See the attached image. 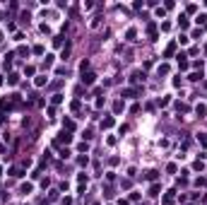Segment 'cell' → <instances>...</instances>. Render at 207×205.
I'll use <instances>...</instances> for the list:
<instances>
[{
  "instance_id": "obj_17",
  "label": "cell",
  "mask_w": 207,
  "mask_h": 205,
  "mask_svg": "<svg viewBox=\"0 0 207 205\" xmlns=\"http://www.w3.org/2000/svg\"><path fill=\"white\" fill-rule=\"evenodd\" d=\"M137 94H140V89H130V87L123 89V97H137Z\"/></svg>"
},
{
  "instance_id": "obj_18",
  "label": "cell",
  "mask_w": 207,
  "mask_h": 205,
  "mask_svg": "<svg viewBox=\"0 0 207 205\" xmlns=\"http://www.w3.org/2000/svg\"><path fill=\"white\" fill-rule=\"evenodd\" d=\"M111 126H113V116H106L101 121V128H111Z\"/></svg>"
},
{
  "instance_id": "obj_35",
  "label": "cell",
  "mask_w": 207,
  "mask_h": 205,
  "mask_svg": "<svg viewBox=\"0 0 207 205\" xmlns=\"http://www.w3.org/2000/svg\"><path fill=\"white\" fill-rule=\"evenodd\" d=\"M0 41H2V29H0Z\"/></svg>"
},
{
  "instance_id": "obj_28",
  "label": "cell",
  "mask_w": 207,
  "mask_h": 205,
  "mask_svg": "<svg viewBox=\"0 0 207 205\" xmlns=\"http://www.w3.org/2000/svg\"><path fill=\"white\" fill-rule=\"evenodd\" d=\"M32 51H34L36 56H43V46H41V43H39V46H34V48H32Z\"/></svg>"
},
{
  "instance_id": "obj_34",
  "label": "cell",
  "mask_w": 207,
  "mask_h": 205,
  "mask_svg": "<svg viewBox=\"0 0 207 205\" xmlns=\"http://www.w3.org/2000/svg\"><path fill=\"white\" fill-rule=\"evenodd\" d=\"M118 205H128V200H120V203H118Z\"/></svg>"
},
{
  "instance_id": "obj_27",
  "label": "cell",
  "mask_w": 207,
  "mask_h": 205,
  "mask_svg": "<svg viewBox=\"0 0 207 205\" xmlns=\"http://www.w3.org/2000/svg\"><path fill=\"white\" fill-rule=\"evenodd\" d=\"M17 53H19V56H29V48H27V46H19Z\"/></svg>"
},
{
  "instance_id": "obj_32",
  "label": "cell",
  "mask_w": 207,
  "mask_h": 205,
  "mask_svg": "<svg viewBox=\"0 0 207 205\" xmlns=\"http://www.w3.org/2000/svg\"><path fill=\"white\" fill-rule=\"evenodd\" d=\"M43 65H46V68H51V65H53V56H46V61H43Z\"/></svg>"
},
{
  "instance_id": "obj_14",
  "label": "cell",
  "mask_w": 207,
  "mask_h": 205,
  "mask_svg": "<svg viewBox=\"0 0 207 205\" xmlns=\"http://www.w3.org/2000/svg\"><path fill=\"white\" fill-rule=\"evenodd\" d=\"M157 72H159V75H169V72H171V68H169L166 63H161V65L157 68Z\"/></svg>"
},
{
  "instance_id": "obj_11",
  "label": "cell",
  "mask_w": 207,
  "mask_h": 205,
  "mask_svg": "<svg viewBox=\"0 0 207 205\" xmlns=\"http://www.w3.org/2000/svg\"><path fill=\"white\" fill-rule=\"evenodd\" d=\"M32 191H34V186H32V183H22V186H19V193H24V196H27V193H32Z\"/></svg>"
},
{
  "instance_id": "obj_10",
  "label": "cell",
  "mask_w": 207,
  "mask_h": 205,
  "mask_svg": "<svg viewBox=\"0 0 207 205\" xmlns=\"http://www.w3.org/2000/svg\"><path fill=\"white\" fill-rule=\"evenodd\" d=\"M17 82H19V75L17 72H10L7 75V85H17Z\"/></svg>"
},
{
  "instance_id": "obj_21",
  "label": "cell",
  "mask_w": 207,
  "mask_h": 205,
  "mask_svg": "<svg viewBox=\"0 0 207 205\" xmlns=\"http://www.w3.org/2000/svg\"><path fill=\"white\" fill-rule=\"evenodd\" d=\"M195 111H198V116H200V118H202V116H205V113H207L205 104H198V106H195Z\"/></svg>"
},
{
  "instance_id": "obj_4",
  "label": "cell",
  "mask_w": 207,
  "mask_h": 205,
  "mask_svg": "<svg viewBox=\"0 0 207 205\" xmlns=\"http://www.w3.org/2000/svg\"><path fill=\"white\" fill-rule=\"evenodd\" d=\"M77 181H80V191H84V186H87L89 176H87V174H77Z\"/></svg>"
},
{
  "instance_id": "obj_15",
  "label": "cell",
  "mask_w": 207,
  "mask_h": 205,
  "mask_svg": "<svg viewBox=\"0 0 207 205\" xmlns=\"http://www.w3.org/2000/svg\"><path fill=\"white\" fill-rule=\"evenodd\" d=\"M159 191H161L159 183H152V186H149V196H159Z\"/></svg>"
},
{
  "instance_id": "obj_23",
  "label": "cell",
  "mask_w": 207,
  "mask_h": 205,
  "mask_svg": "<svg viewBox=\"0 0 207 205\" xmlns=\"http://www.w3.org/2000/svg\"><path fill=\"white\" fill-rule=\"evenodd\" d=\"M178 27H181V29H188V19H185V17H183V15H181V17H178Z\"/></svg>"
},
{
  "instance_id": "obj_7",
  "label": "cell",
  "mask_w": 207,
  "mask_h": 205,
  "mask_svg": "<svg viewBox=\"0 0 207 205\" xmlns=\"http://www.w3.org/2000/svg\"><path fill=\"white\" fill-rule=\"evenodd\" d=\"M63 130H75V121H72V118H65V121H63Z\"/></svg>"
},
{
  "instance_id": "obj_20",
  "label": "cell",
  "mask_w": 207,
  "mask_h": 205,
  "mask_svg": "<svg viewBox=\"0 0 207 205\" xmlns=\"http://www.w3.org/2000/svg\"><path fill=\"white\" fill-rule=\"evenodd\" d=\"M176 109H178V113H185V111H190V106H188V104H176Z\"/></svg>"
},
{
  "instance_id": "obj_29",
  "label": "cell",
  "mask_w": 207,
  "mask_h": 205,
  "mask_svg": "<svg viewBox=\"0 0 207 205\" xmlns=\"http://www.w3.org/2000/svg\"><path fill=\"white\" fill-rule=\"evenodd\" d=\"M51 102H53V104H60V102H63V94H53V97H51Z\"/></svg>"
},
{
  "instance_id": "obj_2",
  "label": "cell",
  "mask_w": 207,
  "mask_h": 205,
  "mask_svg": "<svg viewBox=\"0 0 207 205\" xmlns=\"http://www.w3.org/2000/svg\"><path fill=\"white\" fill-rule=\"evenodd\" d=\"M176 203V193L169 191V193H164V198H161V205H173Z\"/></svg>"
},
{
  "instance_id": "obj_16",
  "label": "cell",
  "mask_w": 207,
  "mask_h": 205,
  "mask_svg": "<svg viewBox=\"0 0 207 205\" xmlns=\"http://www.w3.org/2000/svg\"><path fill=\"white\" fill-rule=\"evenodd\" d=\"M46 82H48V80H46V75H39V77L34 80V85H36V87H43Z\"/></svg>"
},
{
  "instance_id": "obj_13",
  "label": "cell",
  "mask_w": 207,
  "mask_h": 205,
  "mask_svg": "<svg viewBox=\"0 0 207 205\" xmlns=\"http://www.w3.org/2000/svg\"><path fill=\"white\" fill-rule=\"evenodd\" d=\"M135 36H137V29H133V27L125 32V39H128V41H135Z\"/></svg>"
},
{
  "instance_id": "obj_19",
  "label": "cell",
  "mask_w": 207,
  "mask_h": 205,
  "mask_svg": "<svg viewBox=\"0 0 207 205\" xmlns=\"http://www.w3.org/2000/svg\"><path fill=\"white\" fill-rule=\"evenodd\" d=\"M188 80H193V82H200V80H202V72H190V75H188Z\"/></svg>"
},
{
  "instance_id": "obj_5",
  "label": "cell",
  "mask_w": 207,
  "mask_h": 205,
  "mask_svg": "<svg viewBox=\"0 0 207 205\" xmlns=\"http://www.w3.org/2000/svg\"><path fill=\"white\" fill-rule=\"evenodd\" d=\"M70 140H72V135H70L68 130H63V133H60V135H58V140H56V142H58V145H60V142H70Z\"/></svg>"
},
{
  "instance_id": "obj_26",
  "label": "cell",
  "mask_w": 207,
  "mask_h": 205,
  "mask_svg": "<svg viewBox=\"0 0 207 205\" xmlns=\"http://www.w3.org/2000/svg\"><path fill=\"white\" fill-rule=\"evenodd\" d=\"M195 22H198V24H205V27H207V15H198V19H195Z\"/></svg>"
},
{
  "instance_id": "obj_33",
  "label": "cell",
  "mask_w": 207,
  "mask_h": 205,
  "mask_svg": "<svg viewBox=\"0 0 207 205\" xmlns=\"http://www.w3.org/2000/svg\"><path fill=\"white\" fill-rule=\"evenodd\" d=\"M200 145H202V147H207V133H200Z\"/></svg>"
},
{
  "instance_id": "obj_25",
  "label": "cell",
  "mask_w": 207,
  "mask_h": 205,
  "mask_svg": "<svg viewBox=\"0 0 207 205\" xmlns=\"http://www.w3.org/2000/svg\"><path fill=\"white\" fill-rule=\"evenodd\" d=\"M80 70H82V72H89V61H82V63H80Z\"/></svg>"
},
{
  "instance_id": "obj_9",
  "label": "cell",
  "mask_w": 207,
  "mask_h": 205,
  "mask_svg": "<svg viewBox=\"0 0 207 205\" xmlns=\"http://www.w3.org/2000/svg\"><path fill=\"white\" fill-rule=\"evenodd\" d=\"M10 174H12L15 179H19V176H24V169H22V167H12V169H10Z\"/></svg>"
},
{
  "instance_id": "obj_8",
  "label": "cell",
  "mask_w": 207,
  "mask_h": 205,
  "mask_svg": "<svg viewBox=\"0 0 207 205\" xmlns=\"http://www.w3.org/2000/svg\"><path fill=\"white\" fill-rule=\"evenodd\" d=\"M157 174H159L157 169H149V171H144V179L147 181H157Z\"/></svg>"
},
{
  "instance_id": "obj_1",
  "label": "cell",
  "mask_w": 207,
  "mask_h": 205,
  "mask_svg": "<svg viewBox=\"0 0 207 205\" xmlns=\"http://www.w3.org/2000/svg\"><path fill=\"white\" fill-rule=\"evenodd\" d=\"M94 80H97V75H94V72H82V82H84V87L94 85Z\"/></svg>"
},
{
  "instance_id": "obj_22",
  "label": "cell",
  "mask_w": 207,
  "mask_h": 205,
  "mask_svg": "<svg viewBox=\"0 0 207 205\" xmlns=\"http://www.w3.org/2000/svg\"><path fill=\"white\" fill-rule=\"evenodd\" d=\"M193 169H195V171H202V169H205V162H202V159L193 162Z\"/></svg>"
},
{
  "instance_id": "obj_30",
  "label": "cell",
  "mask_w": 207,
  "mask_h": 205,
  "mask_svg": "<svg viewBox=\"0 0 207 205\" xmlns=\"http://www.w3.org/2000/svg\"><path fill=\"white\" fill-rule=\"evenodd\" d=\"M113 111H116V113H120V111H123V102H116V104H113Z\"/></svg>"
},
{
  "instance_id": "obj_36",
  "label": "cell",
  "mask_w": 207,
  "mask_h": 205,
  "mask_svg": "<svg viewBox=\"0 0 207 205\" xmlns=\"http://www.w3.org/2000/svg\"><path fill=\"white\" fill-rule=\"evenodd\" d=\"M205 87H207V80H205Z\"/></svg>"
},
{
  "instance_id": "obj_6",
  "label": "cell",
  "mask_w": 207,
  "mask_h": 205,
  "mask_svg": "<svg viewBox=\"0 0 207 205\" xmlns=\"http://www.w3.org/2000/svg\"><path fill=\"white\" fill-rule=\"evenodd\" d=\"M130 82H135V85L137 82H144V72H133L130 75Z\"/></svg>"
},
{
  "instance_id": "obj_3",
  "label": "cell",
  "mask_w": 207,
  "mask_h": 205,
  "mask_svg": "<svg viewBox=\"0 0 207 205\" xmlns=\"http://www.w3.org/2000/svg\"><path fill=\"white\" fill-rule=\"evenodd\" d=\"M176 46H178V43H176V41H171V43H169V46H166V51H164V58H171L173 53H176Z\"/></svg>"
},
{
  "instance_id": "obj_12",
  "label": "cell",
  "mask_w": 207,
  "mask_h": 205,
  "mask_svg": "<svg viewBox=\"0 0 207 205\" xmlns=\"http://www.w3.org/2000/svg\"><path fill=\"white\" fill-rule=\"evenodd\" d=\"M178 68H181V70H188V61H185V56H183V53L178 56Z\"/></svg>"
},
{
  "instance_id": "obj_31",
  "label": "cell",
  "mask_w": 207,
  "mask_h": 205,
  "mask_svg": "<svg viewBox=\"0 0 207 205\" xmlns=\"http://www.w3.org/2000/svg\"><path fill=\"white\" fill-rule=\"evenodd\" d=\"M34 72H36V70H34V65H27V68H24V75H29V77H32Z\"/></svg>"
},
{
  "instance_id": "obj_24",
  "label": "cell",
  "mask_w": 207,
  "mask_h": 205,
  "mask_svg": "<svg viewBox=\"0 0 207 205\" xmlns=\"http://www.w3.org/2000/svg\"><path fill=\"white\" fill-rule=\"evenodd\" d=\"M58 193H60V191H56V188H51V191H48V200H58Z\"/></svg>"
}]
</instances>
